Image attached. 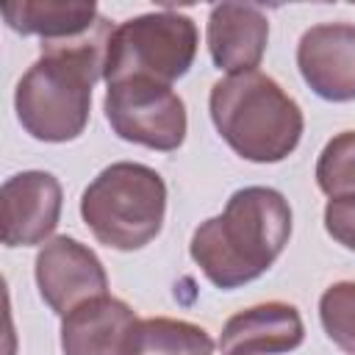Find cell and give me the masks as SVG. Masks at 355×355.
Here are the masks:
<instances>
[{
    "label": "cell",
    "instance_id": "cell-14",
    "mask_svg": "<svg viewBox=\"0 0 355 355\" xmlns=\"http://www.w3.org/2000/svg\"><path fill=\"white\" fill-rule=\"evenodd\" d=\"M130 355H214V338L194 322L153 316L139 319Z\"/></svg>",
    "mask_w": 355,
    "mask_h": 355
},
{
    "label": "cell",
    "instance_id": "cell-8",
    "mask_svg": "<svg viewBox=\"0 0 355 355\" xmlns=\"http://www.w3.org/2000/svg\"><path fill=\"white\" fill-rule=\"evenodd\" d=\"M36 286L44 305L67 316L78 305L108 294V275L103 261L72 236L50 239L36 255Z\"/></svg>",
    "mask_w": 355,
    "mask_h": 355
},
{
    "label": "cell",
    "instance_id": "cell-4",
    "mask_svg": "<svg viewBox=\"0 0 355 355\" xmlns=\"http://www.w3.org/2000/svg\"><path fill=\"white\" fill-rule=\"evenodd\" d=\"M80 216L100 244L119 252L141 250L164 227L166 183L147 164L116 161L83 189Z\"/></svg>",
    "mask_w": 355,
    "mask_h": 355
},
{
    "label": "cell",
    "instance_id": "cell-12",
    "mask_svg": "<svg viewBox=\"0 0 355 355\" xmlns=\"http://www.w3.org/2000/svg\"><path fill=\"white\" fill-rule=\"evenodd\" d=\"M205 42L219 72H255L266 53L269 19L258 6L250 3H216L208 14Z\"/></svg>",
    "mask_w": 355,
    "mask_h": 355
},
{
    "label": "cell",
    "instance_id": "cell-16",
    "mask_svg": "<svg viewBox=\"0 0 355 355\" xmlns=\"http://www.w3.org/2000/svg\"><path fill=\"white\" fill-rule=\"evenodd\" d=\"M319 319L327 338L355 355V280H338L319 297Z\"/></svg>",
    "mask_w": 355,
    "mask_h": 355
},
{
    "label": "cell",
    "instance_id": "cell-10",
    "mask_svg": "<svg viewBox=\"0 0 355 355\" xmlns=\"http://www.w3.org/2000/svg\"><path fill=\"white\" fill-rule=\"evenodd\" d=\"M297 67L308 89L327 103L355 100V25L319 22L297 44Z\"/></svg>",
    "mask_w": 355,
    "mask_h": 355
},
{
    "label": "cell",
    "instance_id": "cell-17",
    "mask_svg": "<svg viewBox=\"0 0 355 355\" xmlns=\"http://www.w3.org/2000/svg\"><path fill=\"white\" fill-rule=\"evenodd\" d=\"M324 230L333 241L355 252V194L333 197L324 205Z\"/></svg>",
    "mask_w": 355,
    "mask_h": 355
},
{
    "label": "cell",
    "instance_id": "cell-2",
    "mask_svg": "<svg viewBox=\"0 0 355 355\" xmlns=\"http://www.w3.org/2000/svg\"><path fill=\"white\" fill-rule=\"evenodd\" d=\"M208 111L227 147L252 164L288 158L305 128L297 100L263 72L227 75L211 86Z\"/></svg>",
    "mask_w": 355,
    "mask_h": 355
},
{
    "label": "cell",
    "instance_id": "cell-13",
    "mask_svg": "<svg viewBox=\"0 0 355 355\" xmlns=\"http://www.w3.org/2000/svg\"><path fill=\"white\" fill-rule=\"evenodd\" d=\"M305 341V324L294 305L272 300L233 313L219 336L222 355H283Z\"/></svg>",
    "mask_w": 355,
    "mask_h": 355
},
{
    "label": "cell",
    "instance_id": "cell-11",
    "mask_svg": "<svg viewBox=\"0 0 355 355\" xmlns=\"http://www.w3.org/2000/svg\"><path fill=\"white\" fill-rule=\"evenodd\" d=\"M139 319L116 297H94L61 316L64 355H130Z\"/></svg>",
    "mask_w": 355,
    "mask_h": 355
},
{
    "label": "cell",
    "instance_id": "cell-6",
    "mask_svg": "<svg viewBox=\"0 0 355 355\" xmlns=\"http://www.w3.org/2000/svg\"><path fill=\"white\" fill-rule=\"evenodd\" d=\"M103 111L111 130L130 144L172 153L186 139V105L169 83L153 78H125L108 83Z\"/></svg>",
    "mask_w": 355,
    "mask_h": 355
},
{
    "label": "cell",
    "instance_id": "cell-15",
    "mask_svg": "<svg viewBox=\"0 0 355 355\" xmlns=\"http://www.w3.org/2000/svg\"><path fill=\"white\" fill-rule=\"evenodd\" d=\"M316 183L330 200L355 194V130H344L324 144L316 161Z\"/></svg>",
    "mask_w": 355,
    "mask_h": 355
},
{
    "label": "cell",
    "instance_id": "cell-9",
    "mask_svg": "<svg viewBox=\"0 0 355 355\" xmlns=\"http://www.w3.org/2000/svg\"><path fill=\"white\" fill-rule=\"evenodd\" d=\"M64 191L55 175L28 169L11 175L0 189L3 208V244L6 247H36L47 244L58 227Z\"/></svg>",
    "mask_w": 355,
    "mask_h": 355
},
{
    "label": "cell",
    "instance_id": "cell-1",
    "mask_svg": "<svg viewBox=\"0 0 355 355\" xmlns=\"http://www.w3.org/2000/svg\"><path fill=\"white\" fill-rule=\"evenodd\" d=\"M291 239V205L269 186H244L225 211L200 222L189 252L202 275L222 291L258 280Z\"/></svg>",
    "mask_w": 355,
    "mask_h": 355
},
{
    "label": "cell",
    "instance_id": "cell-7",
    "mask_svg": "<svg viewBox=\"0 0 355 355\" xmlns=\"http://www.w3.org/2000/svg\"><path fill=\"white\" fill-rule=\"evenodd\" d=\"M3 19L22 36H39L44 50L108 47L114 25L94 0H17L3 6Z\"/></svg>",
    "mask_w": 355,
    "mask_h": 355
},
{
    "label": "cell",
    "instance_id": "cell-5",
    "mask_svg": "<svg viewBox=\"0 0 355 355\" xmlns=\"http://www.w3.org/2000/svg\"><path fill=\"white\" fill-rule=\"evenodd\" d=\"M197 44V25L180 11L164 8L130 17L111 33L103 80L116 83L125 78H153L172 86L191 69Z\"/></svg>",
    "mask_w": 355,
    "mask_h": 355
},
{
    "label": "cell",
    "instance_id": "cell-3",
    "mask_svg": "<svg viewBox=\"0 0 355 355\" xmlns=\"http://www.w3.org/2000/svg\"><path fill=\"white\" fill-rule=\"evenodd\" d=\"M108 47L47 50L28 67L14 92L22 130L47 144L78 139L89 125L92 89L103 78Z\"/></svg>",
    "mask_w": 355,
    "mask_h": 355
}]
</instances>
